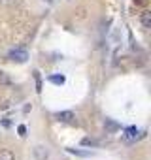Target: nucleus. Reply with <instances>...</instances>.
Here are the masks:
<instances>
[{
  "label": "nucleus",
  "mask_w": 151,
  "mask_h": 160,
  "mask_svg": "<svg viewBox=\"0 0 151 160\" xmlns=\"http://www.w3.org/2000/svg\"><path fill=\"white\" fill-rule=\"evenodd\" d=\"M8 58L13 60V62H27L29 53H27L25 49H12V51L8 53Z\"/></svg>",
  "instance_id": "1"
},
{
  "label": "nucleus",
  "mask_w": 151,
  "mask_h": 160,
  "mask_svg": "<svg viewBox=\"0 0 151 160\" xmlns=\"http://www.w3.org/2000/svg\"><path fill=\"white\" fill-rule=\"evenodd\" d=\"M34 156H36L38 160H45V158H49V151H47V147H42V145L34 147Z\"/></svg>",
  "instance_id": "2"
},
{
  "label": "nucleus",
  "mask_w": 151,
  "mask_h": 160,
  "mask_svg": "<svg viewBox=\"0 0 151 160\" xmlns=\"http://www.w3.org/2000/svg\"><path fill=\"white\" fill-rule=\"evenodd\" d=\"M57 119L62 121V122H72L76 119V115H74V111H59L57 113Z\"/></svg>",
  "instance_id": "3"
},
{
  "label": "nucleus",
  "mask_w": 151,
  "mask_h": 160,
  "mask_svg": "<svg viewBox=\"0 0 151 160\" xmlns=\"http://www.w3.org/2000/svg\"><path fill=\"white\" fill-rule=\"evenodd\" d=\"M0 160H15L13 151H10V149H0Z\"/></svg>",
  "instance_id": "4"
},
{
  "label": "nucleus",
  "mask_w": 151,
  "mask_h": 160,
  "mask_svg": "<svg viewBox=\"0 0 151 160\" xmlns=\"http://www.w3.org/2000/svg\"><path fill=\"white\" fill-rule=\"evenodd\" d=\"M49 83H53V85H64L66 83V77L64 75H49Z\"/></svg>",
  "instance_id": "5"
},
{
  "label": "nucleus",
  "mask_w": 151,
  "mask_h": 160,
  "mask_svg": "<svg viewBox=\"0 0 151 160\" xmlns=\"http://www.w3.org/2000/svg\"><path fill=\"white\" fill-rule=\"evenodd\" d=\"M104 128H106V130H110V132H115V130H119V124H117V122H113L112 119H106V121H104Z\"/></svg>",
  "instance_id": "6"
},
{
  "label": "nucleus",
  "mask_w": 151,
  "mask_h": 160,
  "mask_svg": "<svg viewBox=\"0 0 151 160\" xmlns=\"http://www.w3.org/2000/svg\"><path fill=\"white\" fill-rule=\"evenodd\" d=\"M142 25H143V28H149L151 27V13L149 12H143L142 13Z\"/></svg>",
  "instance_id": "7"
},
{
  "label": "nucleus",
  "mask_w": 151,
  "mask_h": 160,
  "mask_svg": "<svg viewBox=\"0 0 151 160\" xmlns=\"http://www.w3.org/2000/svg\"><path fill=\"white\" fill-rule=\"evenodd\" d=\"M138 136V128L136 126H130V128H127V134H125V138H136Z\"/></svg>",
  "instance_id": "8"
},
{
  "label": "nucleus",
  "mask_w": 151,
  "mask_h": 160,
  "mask_svg": "<svg viewBox=\"0 0 151 160\" xmlns=\"http://www.w3.org/2000/svg\"><path fill=\"white\" fill-rule=\"evenodd\" d=\"M34 77H36V87H38V92H42V81H40V72H34Z\"/></svg>",
  "instance_id": "9"
},
{
  "label": "nucleus",
  "mask_w": 151,
  "mask_h": 160,
  "mask_svg": "<svg viewBox=\"0 0 151 160\" xmlns=\"http://www.w3.org/2000/svg\"><path fill=\"white\" fill-rule=\"evenodd\" d=\"M17 130H19V134H21V136H25V134H27V128H25V126H23V124H21V126H19V128H17Z\"/></svg>",
  "instance_id": "10"
}]
</instances>
